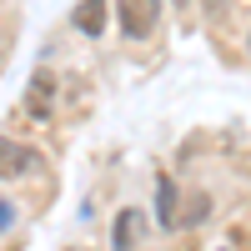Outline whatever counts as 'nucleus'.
Returning <instances> with one entry per match:
<instances>
[{"instance_id": "f257e3e1", "label": "nucleus", "mask_w": 251, "mask_h": 251, "mask_svg": "<svg viewBox=\"0 0 251 251\" xmlns=\"http://www.w3.org/2000/svg\"><path fill=\"white\" fill-rule=\"evenodd\" d=\"M116 5H121V30L131 40L151 35L156 20H161V0H116Z\"/></svg>"}, {"instance_id": "f03ea898", "label": "nucleus", "mask_w": 251, "mask_h": 251, "mask_svg": "<svg viewBox=\"0 0 251 251\" xmlns=\"http://www.w3.org/2000/svg\"><path fill=\"white\" fill-rule=\"evenodd\" d=\"M30 171H40V156L30 151V146H15L10 136H0V176H30Z\"/></svg>"}, {"instance_id": "7ed1b4c3", "label": "nucleus", "mask_w": 251, "mask_h": 251, "mask_svg": "<svg viewBox=\"0 0 251 251\" xmlns=\"http://www.w3.org/2000/svg\"><path fill=\"white\" fill-rule=\"evenodd\" d=\"M106 15H111L106 0H80V5H75V30L80 35H100V30H106Z\"/></svg>"}, {"instance_id": "20e7f679", "label": "nucleus", "mask_w": 251, "mask_h": 251, "mask_svg": "<svg viewBox=\"0 0 251 251\" xmlns=\"http://www.w3.org/2000/svg\"><path fill=\"white\" fill-rule=\"evenodd\" d=\"M136 231H141V211H136V206H126V211L116 216L111 246H116V251H131V246H136Z\"/></svg>"}, {"instance_id": "39448f33", "label": "nucleus", "mask_w": 251, "mask_h": 251, "mask_svg": "<svg viewBox=\"0 0 251 251\" xmlns=\"http://www.w3.org/2000/svg\"><path fill=\"white\" fill-rule=\"evenodd\" d=\"M50 91H55V80H50V71H40L35 80H30V116H50Z\"/></svg>"}, {"instance_id": "423d86ee", "label": "nucleus", "mask_w": 251, "mask_h": 251, "mask_svg": "<svg viewBox=\"0 0 251 251\" xmlns=\"http://www.w3.org/2000/svg\"><path fill=\"white\" fill-rule=\"evenodd\" d=\"M201 10L211 15V20H226V0H201Z\"/></svg>"}, {"instance_id": "0eeeda50", "label": "nucleus", "mask_w": 251, "mask_h": 251, "mask_svg": "<svg viewBox=\"0 0 251 251\" xmlns=\"http://www.w3.org/2000/svg\"><path fill=\"white\" fill-rule=\"evenodd\" d=\"M5 226H10V206L0 201V231H5Z\"/></svg>"}, {"instance_id": "6e6552de", "label": "nucleus", "mask_w": 251, "mask_h": 251, "mask_svg": "<svg viewBox=\"0 0 251 251\" xmlns=\"http://www.w3.org/2000/svg\"><path fill=\"white\" fill-rule=\"evenodd\" d=\"M0 55H5V40H0Z\"/></svg>"}, {"instance_id": "1a4fd4ad", "label": "nucleus", "mask_w": 251, "mask_h": 251, "mask_svg": "<svg viewBox=\"0 0 251 251\" xmlns=\"http://www.w3.org/2000/svg\"><path fill=\"white\" fill-rule=\"evenodd\" d=\"M171 5H186V0H171Z\"/></svg>"}, {"instance_id": "9d476101", "label": "nucleus", "mask_w": 251, "mask_h": 251, "mask_svg": "<svg viewBox=\"0 0 251 251\" xmlns=\"http://www.w3.org/2000/svg\"><path fill=\"white\" fill-rule=\"evenodd\" d=\"M246 55H251V40H246Z\"/></svg>"}]
</instances>
